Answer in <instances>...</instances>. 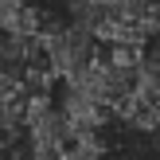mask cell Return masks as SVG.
<instances>
[{"mask_svg": "<svg viewBox=\"0 0 160 160\" xmlns=\"http://www.w3.org/2000/svg\"><path fill=\"white\" fill-rule=\"evenodd\" d=\"M74 8L106 51H141L160 31L156 0H74Z\"/></svg>", "mask_w": 160, "mask_h": 160, "instance_id": "obj_1", "label": "cell"}, {"mask_svg": "<svg viewBox=\"0 0 160 160\" xmlns=\"http://www.w3.org/2000/svg\"><path fill=\"white\" fill-rule=\"evenodd\" d=\"M0 90L20 98L23 106L35 98H47L55 90L51 67H47L43 47H39L35 35L0 28Z\"/></svg>", "mask_w": 160, "mask_h": 160, "instance_id": "obj_2", "label": "cell"}, {"mask_svg": "<svg viewBox=\"0 0 160 160\" xmlns=\"http://www.w3.org/2000/svg\"><path fill=\"white\" fill-rule=\"evenodd\" d=\"M137 78H141V86L160 102V31L137 51Z\"/></svg>", "mask_w": 160, "mask_h": 160, "instance_id": "obj_3", "label": "cell"}, {"mask_svg": "<svg viewBox=\"0 0 160 160\" xmlns=\"http://www.w3.org/2000/svg\"><path fill=\"white\" fill-rule=\"evenodd\" d=\"M156 4H160V0H156Z\"/></svg>", "mask_w": 160, "mask_h": 160, "instance_id": "obj_4", "label": "cell"}]
</instances>
